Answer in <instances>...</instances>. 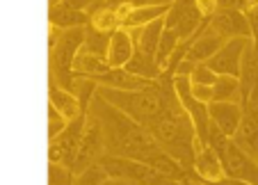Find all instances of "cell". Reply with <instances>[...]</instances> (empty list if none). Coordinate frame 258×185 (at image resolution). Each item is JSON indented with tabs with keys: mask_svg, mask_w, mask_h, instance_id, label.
<instances>
[{
	"mask_svg": "<svg viewBox=\"0 0 258 185\" xmlns=\"http://www.w3.org/2000/svg\"><path fill=\"white\" fill-rule=\"evenodd\" d=\"M105 176H112V178H123L131 180L135 185H183L178 180L165 176L162 171H158L156 167L146 165L140 160H131V158H121V156H101L96 162Z\"/></svg>",
	"mask_w": 258,
	"mask_h": 185,
	"instance_id": "277c9868",
	"label": "cell"
},
{
	"mask_svg": "<svg viewBox=\"0 0 258 185\" xmlns=\"http://www.w3.org/2000/svg\"><path fill=\"white\" fill-rule=\"evenodd\" d=\"M213 101H231L242 105L238 78H233V76H217V80L213 83Z\"/></svg>",
	"mask_w": 258,
	"mask_h": 185,
	"instance_id": "44dd1931",
	"label": "cell"
},
{
	"mask_svg": "<svg viewBox=\"0 0 258 185\" xmlns=\"http://www.w3.org/2000/svg\"><path fill=\"white\" fill-rule=\"evenodd\" d=\"M215 80H217V73L210 71L204 62L195 64V69L190 71V83L192 85H208V87H213Z\"/></svg>",
	"mask_w": 258,
	"mask_h": 185,
	"instance_id": "cb8c5ba5",
	"label": "cell"
},
{
	"mask_svg": "<svg viewBox=\"0 0 258 185\" xmlns=\"http://www.w3.org/2000/svg\"><path fill=\"white\" fill-rule=\"evenodd\" d=\"M110 64H107L105 55H96V53H87V50L80 48L76 59H73V76H83V78H94V76H101V73L110 71Z\"/></svg>",
	"mask_w": 258,
	"mask_h": 185,
	"instance_id": "e0dca14e",
	"label": "cell"
},
{
	"mask_svg": "<svg viewBox=\"0 0 258 185\" xmlns=\"http://www.w3.org/2000/svg\"><path fill=\"white\" fill-rule=\"evenodd\" d=\"M195 10L201 14V19H210L219 7H217V0H195Z\"/></svg>",
	"mask_w": 258,
	"mask_h": 185,
	"instance_id": "83f0119b",
	"label": "cell"
},
{
	"mask_svg": "<svg viewBox=\"0 0 258 185\" xmlns=\"http://www.w3.org/2000/svg\"><path fill=\"white\" fill-rule=\"evenodd\" d=\"M105 5H128L131 10L135 7H153V5H171V0H110Z\"/></svg>",
	"mask_w": 258,
	"mask_h": 185,
	"instance_id": "4316f807",
	"label": "cell"
},
{
	"mask_svg": "<svg viewBox=\"0 0 258 185\" xmlns=\"http://www.w3.org/2000/svg\"><path fill=\"white\" fill-rule=\"evenodd\" d=\"M249 41L251 39H247V37L226 39L224 46H222V48H219L217 53H215L213 57H210L208 62H204V64L210 69V71L217 73V76H233V78H238L242 50H244V46H247Z\"/></svg>",
	"mask_w": 258,
	"mask_h": 185,
	"instance_id": "ba28073f",
	"label": "cell"
},
{
	"mask_svg": "<svg viewBox=\"0 0 258 185\" xmlns=\"http://www.w3.org/2000/svg\"><path fill=\"white\" fill-rule=\"evenodd\" d=\"M231 140L247 156L258 160V101L242 103V119H240V126Z\"/></svg>",
	"mask_w": 258,
	"mask_h": 185,
	"instance_id": "9c48e42d",
	"label": "cell"
},
{
	"mask_svg": "<svg viewBox=\"0 0 258 185\" xmlns=\"http://www.w3.org/2000/svg\"><path fill=\"white\" fill-rule=\"evenodd\" d=\"M71 180H73L71 169L48 162V185H71Z\"/></svg>",
	"mask_w": 258,
	"mask_h": 185,
	"instance_id": "d4e9b609",
	"label": "cell"
},
{
	"mask_svg": "<svg viewBox=\"0 0 258 185\" xmlns=\"http://www.w3.org/2000/svg\"><path fill=\"white\" fill-rule=\"evenodd\" d=\"M244 3H247L249 7H251V5H258V0H244Z\"/></svg>",
	"mask_w": 258,
	"mask_h": 185,
	"instance_id": "d6a6232c",
	"label": "cell"
},
{
	"mask_svg": "<svg viewBox=\"0 0 258 185\" xmlns=\"http://www.w3.org/2000/svg\"><path fill=\"white\" fill-rule=\"evenodd\" d=\"M85 110L83 114L69 121L64 126V131L59 133L57 137L50 140V146H48V160L55 162V165H62L67 169L73 167V160H76V151H78V142H80V135H83V126H85Z\"/></svg>",
	"mask_w": 258,
	"mask_h": 185,
	"instance_id": "8992f818",
	"label": "cell"
},
{
	"mask_svg": "<svg viewBox=\"0 0 258 185\" xmlns=\"http://www.w3.org/2000/svg\"><path fill=\"white\" fill-rule=\"evenodd\" d=\"M151 133V137L160 144V149L165 153H169L176 162L185 167L187 171L192 169V160H195V126H192L187 112L180 107L178 98L169 103V107L165 110L160 119L156 124L146 128Z\"/></svg>",
	"mask_w": 258,
	"mask_h": 185,
	"instance_id": "7a4b0ae2",
	"label": "cell"
},
{
	"mask_svg": "<svg viewBox=\"0 0 258 185\" xmlns=\"http://www.w3.org/2000/svg\"><path fill=\"white\" fill-rule=\"evenodd\" d=\"M96 87H107V89H121V92H137V89H144L151 80L137 78L133 73H128L126 69H110V71L101 73V76H94L89 78Z\"/></svg>",
	"mask_w": 258,
	"mask_h": 185,
	"instance_id": "4fadbf2b",
	"label": "cell"
},
{
	"mask_svg": "<svg viewBox=\"0 0 258 185\" xmlns=\"http://www.w3.org/2000/svg\"><path fill=\"white\" fill-rule=\"evenodd\" d=\"M89 110L101 121L103 146H105L107 156H121V158H131V160L146 162V165L156 167L158 171H162L165 176L178 180V183H187V180L199 178L195 171H187L169 153L162 151L160 144L153 140L151 133L146 131V128H142L131 117L119 112L117 107H112L105 98L98 96L96 92H94L92 101H89Z\"/></svg>",
	"mask_w": 258,
	"mask_h": 185,
	"instance_id": "6da1fadb",
	"label": "cell"
},
{
	"mask_svg": "<svg viewBox=\"0 0 258 185\" xmlns=\"http://www.w3.org/2000/svg\"><path fill=\"white\" fill-rule=\"evenodd\" d=\"M48 96H50L48 105H53L55 110H57V112L62 114L64 119H67V124L73 121V119L78 117V114H83L85 110H87V107L80 105V101H78V96H76V94L67 92V89H62V87H57L55 83H50Z\"/></svg>",
	"mask_w": 258,
	"mask_h": 185,
	"instance_id": "9a60e30c",
	"label": "cell"
},
{
	"mask_svg": "<svg viewBox=\"0 0 258 185\" xmlns=\"http://www.w3.org/2000/svg\"><path fill=\"white\" fill-rule=\"evenodd\" d=\"M192 169L199 176L204 183H213V180L224 178V165L219 160V156L210 149V146H204L201 151L195 153V160H192Z\"/></svg>",
	"mask_w": 258,
	"mask_h": 185,
	"instance_id": "5bb4252c",
	"label": "cell"
},
{
	"mask_svg": "<svg viewBox=\"0 0 258 185\" xmlns=\"http://www.w3.org/2000/svg\"><path fill=\"white\" fill-rule=\"evenodd\" d=\"M89 25H92L96 32L112 34L114 30L121 28V16H119L117 7H112V5H101L98 10H94L92 14H89Z\"/></svg>",
	"mask_w": 258,
	"mask_h": 185,
	"instance_id": "d6986e66",
	"label": "cell"
},
{
	"mask_svg": "<svg viewBox=\"0 0 258 185\" xmlns=\"http://www.w3.org/2000/svg\"><path fill=\"white\" fill-rule=\"evenodd\" d=\"M190 94L201 103L213 101V87H208V85H192L190 83Z\"/></svg>",
	"mask_w": 258,
	"mask_h": 185,
	"instance_id": "f1b7e54d",
	"label": "cell"
},
{
	"mask_svg": "<svg viewBox=\"0 0 258 185\" xmlns=\"http://www.w3.org/2000/svg\"><path fill=\"white\" fill-rule=\"evenodd\" d=\"M105 3H110V0H103V5H105Z\"/></svg>",
	"mask_w": 258,
	"mask_h": 185,
	"instance_id": "836d02e7",
	"label": "cell"
},
{
	"mask_svg": "<svg viewBox=\"0 0 258 185\" xmlns=\"http://www.w3.org/2000/svg\"><path fill=\"white\" fill-rule=\"evenodd\" d=\"M135 53V41H133L131 30H114L107 39V48H105V59L112 69H123L126 62L133 57Z\"/></svg>",
	"mask_w": 258,
	"mask_h": 185,
	"instance_id": "7c38bea8",
	"label": "cell"
},
{
	"mask_svg": "<svg viewBox=\"0 0 258 185\" xmlns=\"http://www.w3.org/2000/svg\"><path fill=\"white\" fill-rule=\"evenodd\" d=\"M98 185H135V183H131V180H123V178H112V176H105V178H103Z\"/></svg>",
	"mask_w": 258,
	"mask_h": 185,
	"instance_id": "4dcf8cb0",
	"label": "cell"
},
{
	"mask_svg": "<svg viewBox=\"0 0 258 185\" xmlns=\"http://www.w3.org/2000/svg\"><path fill=\"white\" fill-rule=\"evenodd\" d=\"M219 160L224 165L226 176L244 180V183H249V185H258V160H253L251 156H247L238 144H233V140H229L226 151L222 153Z\"/></svg>",
	"mask_w": 258,
	"mask_h": 185,
	"instance_id": "52a82bcc",
	"label": "cell"
},
{
	"mask_svg": "<svg viewBox=\"0 0 258 185\" xmlns=\"http://www.w3.org/2000/svg\"><path fill=\"white\" fill-rule=\"evenodd\" d=\"M217 7H219V10H238V12H244L249 5L244 3V0H217Z\"/></svg>",
	"mask_w": 258,
	"mask_h": 185,
	"instance_id": "f546056e",
	"label": "cell"
},
{
	"mask_svg": "<svg viewBox=\"0 0 258 185\" xmlns=\"http://www.w3.org/2000/svg\"><path fill=\"white\" fill-rule=\"evenodd\" d=\"M123 69H126L128 73H133V76H137V78H144V80H156V78H160V73H162V69L156 64V57L144 55L137 48Z\"/></svg>",
	"mask_w": 258,
	"mask_h": 185,
	"instance_id": "ac0fdd59",
	"label": "cell"
},
{
	"mask_svg": "<svg viewBox=\"0 0 258 185\" xmlns=\"http://www.w3.org/2000/svg\"><path fill=\"white\" fill-rule=\"evenodd\" d=\"M208 28L222 39H235V37H247L251 39V30L244 12L238 10H217L208 21Z\"/></svg>",
	"mask_w": 258,
	"mask_h": 185,
	"instance_id": "30bf717a",
	"label": "cell"
},
{
	"mask_svg": "<svg viewBox=\"0 0 258 185\" xmlns=\"http://www.w3.org/2000/svg\"><path fill=\"white\" fill-rule=\"evenodd\" d=\"M105 156V146H103V128L98 117L87 107V114H85V126H83V135L78 142V151H76V160H73L71 174H80L87 167L96 165L98 158Z\"/></svg>",
	"mask_w": 258,
	"mask_h": 185,
	"instance_id": "5b68a950",
	"label": "cell"
},
{
	"mask_svg": "<svg viewBox=\"0 0 258 185\" xmlns=\"http://www.w3.org/2000/svg\"><path fill=\"white\" fill-rule=\"evenodd\" d=\"M208 117L226 137H233L242 119V105L231 101H213L208 103Z\"/></svg>",
	"mask_w": 258,
	"mask_h": 185,
	"instance_id": "8fae6325",
	"label": "cell"
},
{
	"mask_svg": "<svg viewBox=\"0 0 258 185\" xmlns=\"http://www.w3.org/2000/svg\"><path fill=\"white\" fill-rule=\"evenodd\" d=\"M64 126H67V119H64L53 105H48V140L57 137L59 133L64 131Z\"/></svg>",
	"mask_w": 258,
	"mask_h": 185,
	"instance_id": "484cf974",
	"label": "cell"
},
{
	"mask_svg": "<svg viewBox=\"0 0 258 185\" xmlns=\"http://www.w3.org/2000/svg\"><path fill=\"white\" fill-rule=\"evenodd\" d=\"M87 28H71L57 34V41L50 46V83L73 92V59L85 44Z\"/></svg>",
	"mask_w": 258,
	"mask_h": 185,
	"instance_id": "3957f363",
	"label": "cell"
},
{
	"mask_svg": "<svg viewBox=\"0 0 258 185\" xmlns=\"http://www.w3.org/2000/svg\"><path fill=\"white\" fill-rule=\"evenodd\" d=\"M169 5H153V7H135L126 14V19L121 21V28L123 30H135V28H142V25L151 23L156 19H162L167 14Z\"/></svg>",
	"mask_w": 258,
	"mask_h": 185,
	"instance_id": "ffe728a7",
	"label": "cell"
},
{
	"mask_svg": "<svg viewBox=\"0 0 258 185\" xmlns=\"http://www.w3.org/2000/svg\"><path fill=\"white\" fill-rule=\"evenodd\" d=\"M48 21L57 30H71V28H87L89 25V12L71 10V7H48Z\"/></svg>",
	"mask_w": 258,
	"mask_h": 185,
	"instance_id": "2e32d148",
	"label": "cell"
},
{
	"mask_svg": "<svg viewBox=\"0 0 258 185\" xmlns=\"http://www.w3.org/2000/svg\"><path fill=\"white\" fill-rule=\"evenodd\" d=\"M103 178H105V171H103L98 165H92L85 171H80V174L73 176L71 185H98Z\"/></svg>",
	"mask_w": 258,
	"mask_h": 185,
	"instance_id": "603a6c76",
	"label": "cell"
},
{
	"mask_svg": "<svg viewBox=\"0 0 258 185\" xmlns=\"http://www.w3.org/2000/svg\"><path fill=\"white\" fill-rule=\"evenodd\" d=\"M62 0H48V7H57Z\"/></svg>",
	"mask_w": 258,
	"mask_h": 185,
	"instance_id": "1f68e13d",
	"label": "cell"
},
{
	"mask_svg": "<svg viewBox=\"0 0 258 185\" xmlns=\"http://www.w3.org/2000/svg\"><path fill=\"white\" fill-rule=\"evenodd\" d=\"M178 34H176V30L171 28H162V34H160V41H158V48H156V64L158 67H165L167 57L171 55V50L178 46Z\"/></svg>",
	"mask_w": 258,
	"mask_h": 185,
	"instance_id": "7402d4cb",
	"label": "cell"
}]
</instances>
